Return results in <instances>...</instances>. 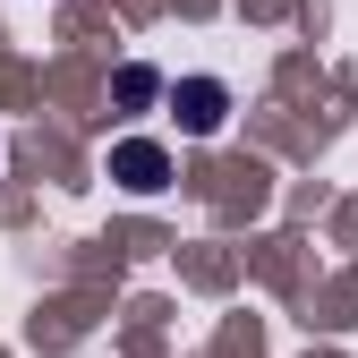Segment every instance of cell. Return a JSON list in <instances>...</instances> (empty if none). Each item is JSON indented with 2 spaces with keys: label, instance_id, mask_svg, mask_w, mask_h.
I'll return each instance as SVG.
<instances>
[{
  "label": "cell",
  "instance_id": "obj_1",
  "mask_svg": "<svg viewBox=\"0 0 358 358\" xmlns=\"http://www.w3.org/2000/svg\"><path fill=\"white\" fill-rule=\"evenodd\" d=\"M171 111H179L188 137H213V128L231 120V85H222V77H179L171 85Z\"/></svg>",
  "mask_w": 358,
  "mask_h": 358
},
{
  "label": "cell",
  "instance_id": "obj_2",
  "mask_svg": "<svg viewBox=\"0 0 358 358\" xmlns=\"http://www.w3.org/2000/svg\"><path fill=\"white\" fill-rule=\"evenodd\" d=\"M111 179H120L128 196H154V188H171V154L154 137H120L111 145Z\"/></svg>",
  "mask_w": 358,
  "mask_h": 358
}]
</instances>
